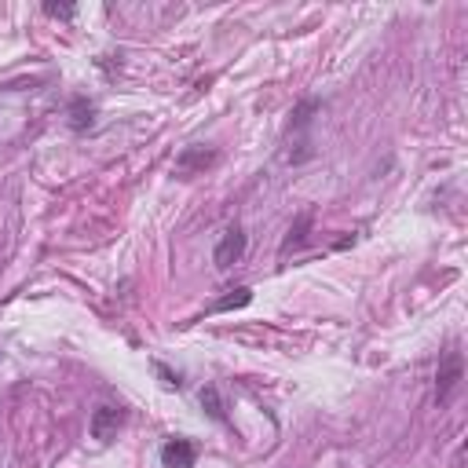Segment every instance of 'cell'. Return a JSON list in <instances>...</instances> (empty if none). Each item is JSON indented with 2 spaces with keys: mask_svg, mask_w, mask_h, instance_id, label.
<instances>
[{
  "mask_svg": "<svg viewBox=\"0 0 468 468\" xmlns=\"http://www.w3.org/2000/svg\"><path fill=\"white\" fill-rule=\"evenodd\" d=\"M457 381H461V352H447L440 373H435V402H440V407H447V402H450Z\"/></svg>",
  "mask_w": 468,
  "mask_h": 468,
  "instance_id": "cell-1",
  "label": "cell"
},
{
  "mask_svg": "<svg viewBox=\"0 0 468 468\" xmlns=\"http://www.w3.org/2000/svg\"><path fill=\"white\" fill-rule=\"evenodd\" d=\"M242 257H245V231H242V227H227L224 238H220V245H216L212 260H216V267H220V271H227V267H234Z\"/></svg>",
  "mask_w": 468,
  "mask_h": 468,
  "instance_id": "cell-2",
  "label": "cell"
},
{
  "mask_svg": "<svg viewBox=\"0 0 468 468\" xmlns=\"http://www.w3.org/2000/svg\"><path fill=\"white\" fill-rule=\"evenodd\" d=\"M212 165H216V150L212 147H186L176 158V176L191 179V176H198V172H205Z\"/></svg>",
  "mask_w": 468,
  "mask_h": 468,
  "instance_id": "cell-3",
  "label": "cell"
},
{
  "mask_svg": "<svg viewBox=\"0 0 468 468\" xmlns=\"http://www.w3.org/2000/svg\"><path fill=\"white\" fill-rule=\"evenodd\" d=\"M121 424H124V410L121 407H99L96 414H91V440H99V443L117 440Z\"/></svg>",
  "mask_w": 468,
  "mask_h": 468,
  "instance_id": "cell-4",
  "label": "cell"
},
{
  "mask_svg": "<svg viewBox=\"0 0 468 468\" xmlns=\"http://www.w3.org/2000/svg\"><path fill=\"white\" fill-rule=\"evenodd\" d=\"M198 461V447L191 440H183V435H176V440H169L162 447V464L165 468H194Z\"/></svg>",
  "mask_w": 468,
  "mask_h": 468,
  "instance_id": "cell-5",
  "label": "cell"
},
{
  "mask_svg": "<svg viewBox=\"0 0 468 468\" xmlns=\"http://www.w3.org/2000/svg\"><path fill=\"white\" fill-rule=\"evenodd\" d=\"M91 124H96V103L84 99V96H77L70 103V129L74 132H84V129H91Z\"/></svg>",
  "mask_w": 468,
  "mask_h": 468,
  "instance_id": "cell-6",
  "label": "cell"
},
{
  "mask_svg": "<svg viewBox=\"0 0 468 468\" xmlns=\"http://www.w3.org/2000/svg\"><path fill=\"white\" fill-rule=\"evenodd\" d=\"M202 410L212 417V421H220V424H227V414H224V402H220V392H216L212 385L209 388H202Z\"/></svg>",
  "mask_w": 468,
  "mask_h": 468,
  "instance_id": "cell-7",
  "label": "cell"
},
{
  "mask_svg": "<svg viewBox=\"0 0 468 468\" xmlns=\"http://www.w3.org/2000/svg\"><path fill=\"white\" fill-rule=\"evenodd\" d=\"M249 300H253V290H249V286H238V290H231L224 300H216L209 311H231V307H245Z\"/></svg>",
  "mask_w": 468,
  "mask_h": 468,
  "instance_id": "cell-8",
  "label": "cell"
},
{
  "mask_svg": "<svg viewBox=\"0 0 468 468\" xmlns=\"http://www.w3.org/2000/svg\"><path fill=\"white\" fill-rule=\"evenodd\" d=\"M154 369H158V377L165 381V388H179V385H183V381H179V373H172L165 362H154Z\"/></svg>",
  "mask_w": 468,
  "mask_h": 468,
  "instance_id": "cell-9",
  "label": "cell"
},
{
  "mask_svg": "<svg viewBox=\"0 0 468 468\" xmlns=\"http://www.w3.org/2000/svg\"><path fill=\"white\" fill-rule=\"evenodd\" d=\"M44 12H48L52 19H67V22L77 15V8H74V4H44Z\"/></svg>",
  "mask_w": 468,
  "mask_h": 468,
  "instance_id": "cell-10",
  "label": "cell"
}]
</instances>
